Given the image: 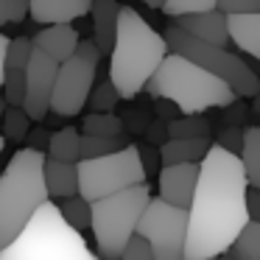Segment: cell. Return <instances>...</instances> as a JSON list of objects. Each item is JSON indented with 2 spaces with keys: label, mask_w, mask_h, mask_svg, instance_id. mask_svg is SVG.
I'll list each match as a JSON object with an SVG mask.
<instances>
[{
  "label": "cell",
  "mask_w": 260,
  "mask_h": 260,
  "mask_svg": "<svg viewBox=\"0 0 260 260\" xmlns=\"http://www.w3.org/2000/svg\"><path fill=\"white\" fill-rule=\"evenodd\" d=\"M249 182L238 154L210 146L199 162V179L187 204L185 260H215L232 246L249 221Z\"/></svg>",
  "instance_id": "cell-1"
},
{
  "label": "cell",
  "mask_w": 260,
  "mask_h": 260,
  "mask_svg": "<svg viewBox=\"0 0 260 260\" xmlns=\"http://www.w3.org/2000/svg\"><path fill=\"white\" fill-rule=\"evenodd\" d=\"M98 59H101V53H98L95 42L81 40L73 56L59 62L53 95H51V112L56 118H76L87 107L90 90L95 84Z\"/></svg>",
  "instance_id": "cell-9"
},
{
  "label": "cell",
  "mask_w": 260,
  "mask_h": 260,
  "mask_svg": "<svg viewBox=\"0 0 260 260\" xmlns=\"http://www.w3.org/2000/svg\"><path fill=\"white\" fill-rule=\"evenodd\" d=\"M42 168L45 154L20 148L0 174V249L12 243L31 221L37 207L48 202Z\"/></svg>",
  "instance_id": "cell-5"
},
{
  "label": "cell",
  "mask_w": 260,
  "mask_h": 260,
  "mask_svg": "<svg viewBox=\"0 0 260 260\" xmlns=\"http://www.w3.org/2000/svg\"><path fill=\"white\" fill-rule=\"evenodd\" d=\"M226 34L238 48L241 56L260 62V12L254 14H230L226 17Z\"/></svg>",
  "instance_id": "cell-16"
},
{
  "label": "cell",
  "mask_w": 260,
  "mask_h": 260,
  "mask_svg": "<svg viewBox=\"0 0 260 260\" xmlns=\"http://www.w3.org/2000/svg\"><path fill=\"white\" fill-rule=\"evenodd\" d=\"M226 126H238V123H241V120L243 118H246V104H241V98H235V101H232V104H226Z\"/></svg>",
  "instance_id": "cell-36"
},
{
  "label": "cell",
  "mask_w": 260,
  "mask_h": 260,
  "mask_svg": "<svg viewBox=\"0 0 260 260\" xmlns=\"http://www.w3.org/2000/svg\"><path fill=\"white\" fill-rule=\"evenodd\" d=\"M28 17V0H0V28L17 25Z\"/></svg>",
  "instance_id": "cell-32"
},
{
  "label": "cell",
  "mask_w": 260,
  "mask_h": 260,
  "mask_svg": "<svg viewBox=\"0 0 260 260\" xmlns=\"http://www.w3.org/2000/svg\"><path fill=\"white\" fill-rule=\"evenodd\" d=\"M90 14H92V42H95L101 56L104 53L109 56L112 42H115V31H118L120 3L118 0H92Z\"/></svg>",
  "instance_id": "cell-17"
},
{
  "label": "cell",
  "mask_w": 260,
  "mask_h": 260,
  "mask_svg": "<svg viewBox=\"0 0 260 260\" xmlns=\"http://www.w3.org/2000/svg\"><path fill=\"white\" fill-rule=\"evenodd\" d=\"M3 112H6V101H3V95H0V118H3Z\"/></svg>",
  "instance_id": "cell-46"
},
{
  "label": "cell",
  "mask_w": 260,
  "mask_h": 260,
  "mask_svg": "<svg viewBox=\"0 0 260 260\" xmlns=\"http://www.w3.org/2000/svg\"><path fill=\"white\" fill-rule=\"evenodd\" d=\"M0 260H101V257L87 246L81 232L73 230L62 218L53 199H48L45 204L37 207V213L23 226V232L0 249Z\"/></svg>",
  "instance_id": "cell-4"
},
{
  "label": "cell",
  "mask_w": 260,
  "mask_h": 260,
  "mask_svg": "<svg viewBox=\"0 0 260 260\" xmlns=\"http://www.w3.org/2000/svg\"><path fill=\"white\" fill-rule=\"evenodd\" d=\"M123 146H129L126 135H118V137H95V135H81V143H79V159H95V157H104V154L120 151Z\"/></svg>",
  "instance_id": "cell-22"
},
{
  "label": "cell",
  "mask_w": 260,
  "mask_h": 260,
  "mask_svg": "<svg viewBox=\"0 0 260 260\" xmlns=\"http://www.w3.org/2000/svg\"><path fill=\"white\" fill-rule=\"evenodd\" d=\"M118 260H154V252H151V246L146 243V238H140L135 232V235L129 238V243L123 246V252H120Z\"/></svg>",
  "instance_id": "cell-33"
},
{
  "label": "cell",
  "mask_w": 260,
  "mask_h": 260,
  "mask_svg": "<svg viewBox=\"0 0 260 260\" xmlns=\"http://www.w3.org/2000/svg\"><path fill=\"white\" fill-rule=\"evenodd\" d=\"M140 3H146V6H151V9H162L165 0H140Z\"/></svg>",
  "instance_id": "cell-45"
},
{
  "label": "cell",
  "mask_w": 260,
  "mask_h": 260,
  "mask_svg": "<svg viewBox=\"0 0 260 260\" xmlns=\"http://www.w3.org/2000/svg\"><path fill=\"white\" fill-rule=\"evenodd\" d=\"M210 146H213L210 137H168V140L159 146V162L162 165L202 162Z\"/></svg>",
  "instance_id": "cell-19"
},
{
  "label": "cell",
  "mask_w": 260,
  "mask_h": 260,
  "mask_svg": "<svg viewBox=\"0 0 260 260\" xmlns=\"http://www.w3.org/2000/svg\"><path fill=\"white\" fill-rule=\"evenodd\" d=\"M137 154H140V162H143V171H154L159 162V151H154L151 146H137Z\"/></svg>",
  "instance_id": "cell-37"
},
{
  "label": "cell",
  "mask_w": 260,
  "mask_h": 260,
  "mask_svg": "<svg viewBox=\"0 0 260 260\" xmlns=\"http://www.w3.org/2000/svg\"><path fill=\"white\" fill-rule=\"evenodd\" d=\"M0 123H3V132H0L3 140H12V143L25 140V135L31 132V118L23 112V107H6Z\"/></svg>",
  "instance_id": "cell-26"
},
{
  "label": "cell",
  "mask_w": 260,
  "mask_h": 260,
  "mask_svg": "<svg viewBox=\"0 0 260 260\" xmlns=\"http://www.w3.org/2000/svg\"><path fill=\"white\" fill-rule=\"evenodd\" d=\"M3 101L6 107H20L23 104V92H25V76L23 70H6L3 76Z\"/></svg>",
  "instance_id": "cell-31"
},
{
  "label": "cell",
  "mask_w": 260,
  "mask_h": 260,
  "mask_svg": "<svg viewBox=\"0 0 260 260\" xmlns=\"http://www.w3.org/2000/svg\"><path fill=\"white\" fill-rule=\"evenodd\" d=\"M243 135H246V129H243V126H224V129H221V135H218V140H215V146H221L224 151L241 154Z\"/></svg>",
  "instance_id": "cell-34"
},
{
  "label": "cell",
  "mask_w": 260,
  "mask_h": 260,
  "mask_svg": "<svg viewBox=\"0 0 260 260\" xmlns=\"http://www.w3.org/2000/svg\"><path fill=\"white\" fill-rule=\"evenodd\" d=\"M230 249L241 260H260V221L249 218L243 224V230L238 232V238L232 241Z\"/></svg>",
  "instance_id": "cell-24"
},
{
  "label": "cell",
  "mask_w": 260,
  "mask_h": 260,
  "mask_svg": "<svg viewBox=\"0 0 260 260\" xmlns=\"http://www.w3.org/2000/svg\"><path fill=\"white\" fill-rule=\"evenodd\" d=\"M246 210H249V218L260 221V190L257 187H249L246 190Z\"/></svg>",
  "instance_id": "cell-39"
},
{
  "label": "cell",
  "mask_w": 260,
  "mask_h": 260,
  "mask_svg": "<svg viewBox=\"0 0 260 260\" xmlns=\"http://www.w3.org/2000/svg\"><path fill=\"white\" fill-rule=\"evenodd\" d=\"M25 137H28V146H25V148H34V151H42V154H45V148H48V137H51V135H48V132L42 129V126H40V129H34L31 135H25Z\"/></svg>",
  "instance_id": "cell-38"
},
{
  "label": "cell",
  "mask_w": 260,
  "mask_h": 260,
  "mask_svg": "<svg viewBox=\"0 0 260 260\" xmlns=\"http://www.w3.org/2000/svg\"><path fill=\"white\" fill-rule=\"evenodd\" d=\"M56 207H59V213H62V218L68 221L73 230L81 232V230L90 226V202L81 199L79 193H76V196H68L62 204H56Z\"/></svg>",
  "instance_id": "cell-27"
},
{
  "label": "cell",
  "mask_w": 260,
  "mask_h": 260,
  "mask_svg": "<svg viewBox=\"0 0 260 260\" xmlns=\"http://www.w3.org/2000/svg\"><path fill=\"white\" fill-rule=\"evenodd\" d=\"M143 90L151 98L171 101L182 115H202L207 109H224L226 104L238 98L226 81H221L210 70L199 68L196 62L171 51L159 62V68L154 70V76L146 81Z\"/></svg>",
  "instance_id": "cell-3"
},
{
  "label": "cell",
  "mask_w": 260,
  "mask_h": 260,
  "mask_svg": "<svg viewBox=\"0 0 260 260\" xmlns=\"http://www.w3.org/2000/svg\"><path fill=\"white\" fill-rule=\"evenodd\" d=\"M92 0H28V14L40 25H62L90 14Z\"/></svg>",
  "instance_id": "cell-14"
},
{
  "label": "cell",
  "mask_w": 260,
  "mask_h": 260,
  "mask_svg": "<svg viewBox=\"0 0 260 260\" xmlns=\"http://www.w3.org/2000/svg\"><path fill=\"white\" fill-rule=\"evenodd\" d=\"M79 196L87 202L112 196L118 190L135 187L146 182V171H143L137 146H123L120 151L104 154L95 159H79Z\"/></svg>",
  "instance_id": "cell-8"
},
{
  "label": "cell",
  "mask_w": 260,
  "mask_h": 260,
  "mask_svg": "<svg viewBox=\"0 0 260 260\" xmlns=\"http://www.w3.org/2000/svg\"><path fill=\"white\" fill-rule=\"evenodd\" d=\"M215 3H218V0H165L159 12L168 14L171 20H176V17H182V14L210 12V9H215Z\"/></svg>",
  "instance_id": "cell-30"
},
{
  "label": "cell",
  "mask_w": 260,
  "mask_h": 260,
  "mask_svg": "<svg viewBox=\"0 0 260 260\" xmlns=\"http://www.w3.org/2000/svg\"><path fill=\"white\" fill-rule=\"evenodd\" d=\"M151 190L148 185H135L118 190L112 196H104L90 202V230L98 246V257L101 260H118L129 238L135 235L137 221H140L143 210H146Z\"/></svg>",
  "instance_id": "cell-6"
},
{
  "label": "cell",
  "mask_w": 260,
  "mask_h": 260,
  "mask_svg": "<svg viewBox=\"0 0 260 260\" xmlns=\"http://www.w3.org/2000/svg\"><path fill=\"white\" fill-rule=\"evenodd\" d=\"M176 28H182L185 34L196 37L202 42H210V45H224L230 42V34H226V14L218 12V9H210V12H196V14H182V17L174 20Z\"/></svg>",
  "instance_id": "cell-13"
},
{
  "label": "cell",
  "mask_w": 260,
  "mask_h": 260,
  "mask_svg": "<svg viewBox=\"0 0 260 260\" xmlns=\"http://www.w3.org/2000/svg\"><path fill=\"white\" fill-rule=\"evenodd\" d=\"M243 165V174H246L249 187H257L260 190V126H249L246 135H243V148L238 154Z\"/></svg>",
  "instance_id": "cell-21"
},
{
  "label": "cell",
  "mask_w": 260,
  "mask_h": 260,
  "mask_svg": "<svg viewBox=\"0 0 260 260\" xmlns=\"http://www.w3.org/2000/svg\"><path fill=\"white\" fill-rule=\"evenodd\" d=\"M137 235L146 238L154 260H185L187 238V210L174 207L159 196H151L137 221Z\"/></svg>",
  "instance_id": "cell-10"
},
{
  "label": "cell",
  "mask_w": 260,
  "mask_h": 260,
  "mask_svg": "<svg viewBox=\"0 0 260 260\" xmlns=\"http://www.w3.org/2000/svg\"><path fill=\"white\" fill-rule=\"evenodd\" d=\"M31 53H34V42H31L28 37L9 40V48H6V70H25Z\"/></svg>",
  "instance_id": "cell-29"
},
{
  "label": "cell",
  "mask_w": 260,
  "mask_h": 260,
  "mask_svg": "<svg viewBox=\"0 0 260 260\" xmlns=\"http://www.w3.org/2000/svg\"><path fill=\"white\" fill-rule=\"evenodd\" d=\"M59 62H53L48 53L37 51L31 53L28 64H25V92H23V112L31 120H45L51 115V95H53V81H56Z\"/></svg>",
  "instance_id": "cell-11"
},
{
  "label": "cell",
  "mask_w": 260,
  "mask_h": 260,
  "mask_svg": "<svg viewBox=\"0 0 260 260\" xmlns=\"http://www.w3.org/2000/svg\"><path fill=\"white\" fill-rule=\"evenodd\" d=\"M31 42H34L37 51L48 53L53 62H64L76 53L81 37L70 23H62V25H45L42 31H37V37Z\"/></svg>",
  "instance_id": "cell-15"
},
{
  "label": "cell",
  "mask_w": 260,
  "mask_h": 260,
  "mask_svg": "<svg viewBox=\"0 0 260 260\" xmlns=\"http://www.w3.org/2000/svg\"><path fill=\"white\" fill-rule=\"evenodd\" d=\"M165 56H168V45L162 34H157L140 12L129 6L120 9L118 31L109 51V81L115 84L118 95L123 101H132L137 92H143L146 81L154 76Z\"/></svg>",
  "instance_id": "cell-2"
},
{
  "label": "cell",
  "mask_w": 260,
  "mask_h": 260,
  "mask_svg": "<svg viewBox=\"0 0 260 260\" xmlns=\"http://www.w3.org/2000/svg\"><path fill=\"white\" fill-rule=\"evenodd\" d=\"M118 101H120V95H118V90H115V84L109 79L92 84L90 98H87V104L92 107V112H112V109L118 107Z\"/></svg>",
  "instance_id": "cell-28"
},
{
  "label": "cell",
  "mask_w": 260,
  "mask_h": 260,
  "mask_svg": "<svg viewBox=\"0 0 260 260\" xmlns=\"http://www.w3.org/2000/svg\"><path fill=\"white\" fill-rule=\"evenodd\" d=\"M199 179V162H176V165H162L159 171V199L174 207L190 204L193 190Z\"/></svg>",
  "instance_id": "cell-12"
},
{
  "label": "cell",
  "mask_w": 260,
  "mask_h": 260,
  "mask_svg": "<svg viewBox=\"0 0 260 260\" xmlns=\"http://www.w3.org/2000/svg\"><path fill=\"white\" fill-rule=\"evenodd\" d=\"M215 260H241V257H238V254L232 252V249H226V252H221V254H218V257H215Z\"/></svg>",
  "instance_id": "cell-44"
},
{
  "label": "cell",
  "mask_w": 260,
  "mask_h": 260,
  "mask_svg": "<svg viewBox=\"0 0 260 260\" xmlns=\"http://www.w3.org/2000/svg\"><path fill=\"white\" fill-rule=\"evenodd\" d=\"M81 135H95V137H118L123 135V120L112 112H90L81 120Z\"/></svg>",
  "instance_id": "cell-23"
},
{
  "label": "cell",
  "mask_w": 260,
  "mask_h": 260,
  "mask_svg": "<svg viewBox=\"0 0 260 260\" xmlns=\"http://www.w3.org/2000/svg\"><path fill=\"white\" fill-rule=\"evenodd\" d=\"M6 48H9V37L0 34V87H3V76H6Z\"/></svg>",
  "instance_id": "cell-41"
},
{
  "label": "cell",
  "mask_w": 260,
  "mask_h": 260,
  "mask_svg": "<svg viewBox=\"0 0 260 260\" xmlns=\"http://www.w3.org/2000/svg\"><path fill=\"white\" fill-rule=\"evenodd\" d=\"M165 45H168L171 53H179V56L196 62L199 68L210 70L213 76H218L221 81L230 84V90L235 92L238 98H252L254 92L260 90V79L249 70L246 59L241 53L226 51L224 45H210V42H202L196 37L185 34L176 25H168L162 34Z\"/></svg>",
  "instance_id": "cell-7"
},
{
  "label": "cell",
  "mask_w": 260,
  "mask_h": 260,
  "mask_svg": "<svg viewBox=\"0 0 260 260\" xmlns=\"http://www.w3.org/2000/svg\"><path fill=\"white\" fill-rule=\"evenodd\" d=\"M252 112H254V115H257V118H260V90H257V92H254V95H252Z\"/></svg>",
  "instance_id": "cell-43"
},
{
  "label": "cell",
  "mask_w": 260,
  "mask_h": 260,
  "mask_svg": "<svg viewBox=\"0 0 260 260\" xmlns=\"http://www.w3.org/2000/svg\"><path fill=\"white\" fill-rule=\"evenodd\" d=\"M165 137H168V132H165L162 123H154L151 129H148V140H151V143H159V146H162Z\"/></svg>",
  "instance_id": "cell-42"
},
{
  "label": "cell",
  "mask_w": 260,
  "mask_h": 260,
  "mask_svg": "<svg viewBox=\"0 0 260 260\" xmlns=\"http://www.w3.org/2000/svg\"><path fill=\"white\" fill-rule=\"evenodd\" d=\"M157 112H159V118H165V120H174L176 115H182L179 109H176L171 101H165V98H157Z\"/></svg>",
  "instance_id": "cell-40"
},
{
  "label": "cell",
  "mask_w": 260,
  "mask_h": 260,
  "mask_svg": "<svg viewBox=\"0 0 260 260\" xmlns=\"http://www.w3.org/2000/svg\"><path fill=\"white\" fill-rule=\"evenodd\" d=\"M168 137H210V120L202 115H182L165 123Z\"/></svg>",
  "instance_id": "cell-25"
},
{
  "label": "cell",
  "mask_w": 260,
  "mask_h": 260,
  "mask_svg": "<svg viewBox=\"0 0 260 260\" xmlns=\"http://www.w3.org/2000/svg\"><path fill=\"white\" fill-rule=\"evenodd\" d=\"M42 176H45L48 199H68L79 193V168H76V162H59V159L45 157Z\"/></svg>",
  "instance_id": "cell-18"
},
{
  "label": "cell",
  "mask_w": 260,
  "mask_h": 260,
  "mask_svg": "<svg viewBox=\"0 0 260 260\" xmlns=\"http://www.w3.org/2000/svg\"><path fill=\"white\" fill-rule=\"evenodd\" d=\"M3 146H6V140H3V135H0V154H3Z\"/></svg>",
  "instance_id": "cell-47"
},
{
  "label": "cell",
  "mask_w": 260,
  "mask_h": 260,
  "mask_svg": "<svg viewBox=\"0 0 260 260\" xmlns=\"http://www.w3.org/2000/svg\"><path fill=\"white\" fill-rule=\"evenodd\" d=\"M79 143H81V132L73 126L53 132L48 137V148L45 157L48 159H59V162H79Z\"/></svg>",
  "instance_id": "cell-20"
},
{
  "label": "cell",
  "mask_w": 260,
  "mask_h": 260,
  "mask_svg": "<svg viewBox=\"0 0 260 260\" xmlns=\"http://www.w3.org/2000/svg\"><path fill=\"white\" fill-rule=\"evenodd\" d=\"M215 9L224 12L226 17L230 14H254V12H260V0H218Z\"/></svg>",
  "instance_id": "cell-35"
}]
</instances>
